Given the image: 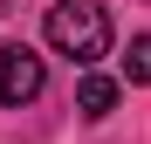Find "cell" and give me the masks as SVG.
<instances>
[{"instance_id":"6da1fadb","label":"cell","mask_w":151,"mask_h":144,"mask_svg":"<svg viewBox=\"0 0 151 144\" xmlns=\"http://www.w3.org/2000/svg\"><path fill=\"white\" fill-rule=\"evenodd\" d=\"M48 48L69 55L76 69L103 62L110 55V14L96 7V0H55V7H48Z\"/></svg>"},{"instance_id":"277c9868","label":"cell","mask_w":151,"mask_h":144,"mask_svg":"<svg viewBox=\"0 0 151 144\" xmlns=\"http://www.w3.org/2000/svg\"><path fill=\"white\" fill-rule=\"evenodd\" d=\"M124 76H131V82H151V34H137V41H131V55H124Z\"/></svg>"},{"instance_id":"7a4b0ae2","label":"cell","mask_w":151,"mask_h":144,"mask_svg":"<svg viewBox=\"0 0 151 144\" xmlns=\"http://www.w3.org/2000/svg\"><path fill=\"white\" fill-rule=\"evenodd\" d=\"M48 82V69L28 41H0V110H21V103H35Z\"/></svg>"},{"instance_id":"3957f363","label":"cell","mask_w":151,"mask_h":144,"mask_svg":"<svg viewBox=\"0 0 151 144\" xmlns=\"http://www.w3.org/2000/svg\"><path fill=\"white\" fill-rule=\"evenodd\" d=\"M76 110H83V117H110L117 110V82L110 76H83V82H76Z\"/></svg>"}]
</instances>
